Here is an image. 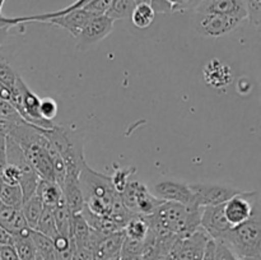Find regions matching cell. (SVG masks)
<instances>
[{"instance_id":"1","label":"cell","mask_w":261,"mask_h":260,"mask_svg":"<svg viewBox=\"0 0 261 260\" xmlns=\"http://www.w3.org/2000/svg\"><path fill=\"white\" fill-rule=\"evenodd\" d=\"M200 206H188L173 201H165L154 213L145 218L150 232L157 237L166 235L185 237L200 228Z\"/></svg>"},{"instance_id":"2","label":"cell","mask_w":261,"mask_h":260,"mask_svg":"<svg viewBox=\"0 0 261 260\" xmlns=\"http://www.w3.org/2000/svg\"><path fill=\"white\" fill-rule=\"evenodd\" d=\"M7 137H9L19 145L38 177L43 180L55 181L53 165H51L50 157L46 149L47 139L43 134V129L27 124L24 121L13 126Z\"/></svg>"},{"instance_id":"3","label":"cell","mask_w":261,"mask_h":260,"mask_svg":"<svg viewBox=\"0 0 261 260\" xmlns=\"http://www.w3.org/2000/svg\"><path fill=\"white\" fill-rule=\"evenodd\" d=\"M216 240L223 241L239 259L261 260V211L255 209L244 223L232 227Z\"/></svg>"},{"instance_id":"4","label":"cell","mask_w":261,"mask_h":260,"mask_svg":"<svg viewBox=\"0 0 261 260\" xmlns=\"http://www.w3.org/2000/svg\"><path fill=\"white\" fill-rule=\"evenodd\" d=\"M40 99V97L33 93L23 79L18 75L14 87L12 88L9 102L27 124L35 125L41 129H51L55 126V124L41 116Z\"/></svg>"},{"instance_id":"5","label":"cell","mask_w":261,"mask_h":260,"mask_svg":"<svg viewBox=\"0 0 261 260\" xmlns=\"http://www.w3.org/2000/svg\"><path fill=\"white\" fill-rule=\"evenodd\" d=\"M124 205L133 213L148 217L154 213L165 201L157 198L147 185L138 180H130L121 194Z\"/></svg>"},{"instance_id":"6","label":"cell","mask_w":261,"mask_h":260,"mask_svg":"<svg viewBox=\"0 0 261 260\" xmlns=\"http://www.w3.org/2000/svg\"><path fill=\"white\" fill-rule=\"evenodd\" d=\"M79 185L84 201L88 199H102L112 204L115 196L117 195L112 186L111 176L94 171L93 168L89 167L87 161L83 163L79 173Z\"/></svg>"},{"instance_id":"7","label":"cell","mask_w":261,"mask_h":260,"mask_svg":"<svg viewBox=\"0 0 261 260\" xmlns=\"http://www.w3.org/2000/svg\"><path fill=\"white\" fill-rule=\"evenodd\" d=\"M209 240V235L201 228L185 237H177L166 260H203Z\"/></svg>"},{"instance_id":"8","label":"cell","mask_w":261,"mask_h":260,"mask_svg":"<svg viewBox=\"0 0 261 260\" xmlns=\"http://www.w3.org/2000/svg\"><path fill=\"white\" fill-rule=\"evenodd\" d=\"M259 206L260 198L257 191H240L223 204L224 216L232 228L246 222Z\"/></svg>"},{"instance_id":"9","label":"cell","mask_w":261,"mask_h":260,"mask_svg":"<svg viewBox=\"0 0 261 260\" xmlns=\"http://www.w3.org/2000/svg\"><path fill=\"white\" fill-rule=\"evenodd\" d=\"M242 18L218 13H198L195 27L204 37H221L236 30L242 23Z\"/></svg>"},{"instance_id":"10","label":"cell","mask_w":261,"mask_h":260,"mask_svg":"<svg viewBox=\"0 0 261 260\" xmlns=\"http://www.w3.org/2000/svg\"><path fill=\"white\" fill-rule=\"evenodd\" d=\"M114 20L105 15H93L81 31L76 37V48L88 50L92 46L101 42L114 30Z\"/></svg>"},{"instance_id":"11","label":"cell","mask_w":261,"mask_h":260,"mask_svg":"<svg viewBox=\"0 0 261 260\" xmlns=\"http://www.w3.org/2000/svg\"><path fill=\"white\" fill-rule=\"evenodd\" d=\"M195 204L200 208L206 205H218L224 204L227 200L240 193L241 190L231 188L227 185H217V184H190Z\"/></svg>"},{"instance_id":"12","label":"cell","mask_w":261,"mask_h":260,"mask_svg":"<svg viewBox=\"0 0 261 260\" xmlns=\"http://www.w3.org/2000/svg\"><path fill=\"white\" fill-rule=\"evenodd\" d=\"M153 194L163 201H173L188 206H198L195 204L193 191L185 183L175 180L160 181L153 186Z\"/></svg>"},{"instance_id":"13","label":"cell","mask_w":261,"mask_h":260,"mask_svg":"<svg viewBox=\"0 0 261 260\" xmlns=\"http://www.w3.org/2000/svg\"><path fill=\"white\" fill-rule=\"evenodd\" d=\"M200 228L204 229L213 240L221 237L224 232L231 228L224 216L223 204L206 205L201 208Z\"/></svg>"},{"instance_id":"14","label":"cell","mask_w":261,"mask_h":260,"mask_svg":"<svg viewBox=\"0 0 261 260\" xmlns=\"http://www.w3.org/2000/svg\"><path fill=\"white\" fill-rule=\"evenodd\" d=\"M91 17H93V15H91L84 9H75L71 10V12L69 13H65V14L63 15L50 18L46 23H50V24L64 28V30L68 31L73 37L76 38Z\"/></svg>"},{"instance_id":"15","label":"cell","mask_w":261,"mask_h":260,"mask_svg":"<svg viewBox=\"0 0 261 260\" xmlns=\"http://www.w3.org/2000/svg\"><path fill=\"white\" fill-rule=\"evenodd\" d=\"M196 13H218L246 19L244 0H206L196 9Z\"/></svg>"},{"instance_id":"16","label":"cell","mask_w":261,"mask_h":260,"mask_svg":"<svg viewBox=\"0 0 261 260\" xmlns=\"http://www.w3.org/2000/svg\"><path fill=\"white\" fill-rule=\"evenodd\" d=\"M204 79L206 83L214 88H223L227 87L233 79L232 70L229 66L219 61L218 59H213L209 61L203 69Z\"/></svg>"},{"instance_id":"17","label":"cell","mask_w":261,"mask_h":260,"mask_svg":"<svg viewBox=\"0 0 261 260\" xmlns=\"http://www.w3.org/2000/svg\"><path fill=\"white\" fill-rule=\"evenodd\" d=\"M0 226L9 232L12 236L23 233V232L31 229L28 227L27 221L23 216L22 208H14V206H0Z\"/></svg>"},{"instance_id":"18","label":"cell","mask_w":261,"mask_h":260,"mask_svg":"<svg viewBox=\"0 0 261 260\" xmlns=\"http://www.w3.org/2000/svg\"><path fill=\"white\" fill-rule=\"evenodd\" d=\"M124 239V229H120V231H116L114 233H110L107 236H105L93 251L96 260H101L105 259V257L112 256V255L120 254Z\"/></svg>"},{"instance_id":"19","label":"cell","mask_w":261,"mask_h":260,"mask_svg":"<svg viewBox=\"0 0 261 260\" xmlns=\"http://www.w3.org/2000/svg\"><path fill=\"white\" fill-rule=\"evenodd\" d=\"M36 194L40 196L43 206H51V208H55L64 199L63 190L60 186L55 181L43 180V178H40L38 181Z\"/></svg>"},{"instance_id":"20","label":"cell","mask_w":261,"mask_h":260,"mask_svg":"<svg viewBox=\"0 0 261 260\" xmlns=\"http://www.w3.org/2000/svg\"><path fill=\"white\" fill-rule=\"evenodd\" d=\"M91 235V227L88 226L81 212L73 213L71 221V241L75 247H87L88 249V240Z\"/></svg>"},{"instance_id":"21","label":"cell","mask_w":261,"mask_h":260,"mask_svg":"<svg viewBox=\"0 0 261 260\" xmlns=\"http://www.w3.org/2000/svg\"><path fill=\"white\" fill-rule=\"evenodd\" d=\"M54 218H55L56 229L59 235L70 239L71 236V221H73V212L66 204L65 199L60 201L54 208Z\"/></svg>"},{"instance_id":"22","label":"cell","mask_w":261,"mask_h":260,"mask_svg":"<svg viewBox=\"0 0 261 260\" xmlns=\"http://www.w3.org/2000/svg\"><path fill=\"white\" fill-rule=\"evenodd\" d=\"M31 229L12 236V245L19 260H35L36 257V249L31 237Z\"/></svg>"},{"instance_id":"23","label":"cell","mask_w":261,"mask_h":260,"mask_svg":"<svg viewBox=\"0 0 261 260\" xmlns=\"http://www.w3.org/2000/svg\"><path fill=\"white\" fill-rule=\"evenodd\" d=\"M31 237L36 249L35 260H55V247L50 237L36 229H31Z\"/></svg>"},{"instance_id":"24","label":"cell","mask_w":261,"mask_h":260,"mask_svg":"<svg viewBox=\"0 0 261 260\" xmlns=\"http://www.w3.org/2000/svg\"><path fill=\"white\" fill-rule=\"evenodd\" d=\"M42 211H43V204L42 201H41L40 196H38L36 193L33 194L32 196H30L27 200L23 201L22 212L30 228L32 229L36 228L38 219H40L41 214H42Z\"/></svg>"},{"instance_id":"25","label":"cell","mask_w":261,"mask_h":260,"mask_svg":"<svg viewBox=\"0 0 261 260\" xmlns=\"http://www.w3.org/2000/svg\"><path fill=\"white\" fill-rule=\"evenodd\" d=\"M149 232V224H148L147 218L144 216L135 214L134 217L127 221L124 227V233L126 237L134 240H145Z\"/></svg>"},{"instance_id":"26","label":"cell","mask_w":261,"mask_h":260,"mask_svg":"<svg viewBox=\"0 0 261 260\" xmlns=\"http://www.w3.org/2000/svg\"><path fill=\"white\" fill-rule=\"evenodd\" d=\"M0 203L7 206L22 208L23 195L19 185H10L0 180Z\"/></svg>"},{"instance_id":"27","label":"cell","mask_w":261,"mask_h":260,"mask_svg":"<svg viewBox=\"0 0 261 260\" xmlns=\"http://www.w3.org/2000/svg\"><path fill=\"white\" fill-rule=\"evenodd\" d=\"M130 18H132V22L135 27L145 30L153 23L155 13L149 4H137Z\"/></svg>"},{"instance_id":"28","label":"cell","mask_w":261,"mask_h":260,"mask_svg":"<svg viewBox=\"0 0 261 260\" xmlns=\"http://www.w3.org/2000/svg\"><path fill=\"white\" fill-rule=\"evenodd\" d=\"M35 229L40 232V233L50 237L51 240H54L58 236L59 232L56 229L55 218H54V208H51V206H43L42 214H41Z\"/></svg>"},{"instance_id":"29","label":"cell","mask_w":261,"mask_h":260,"mask_svg":"<svg viewBox=\"0 0 261 260\" xmlns=\"http://www.w3.org/2000/svg\"><path fill=\"white\" fill-rule=\"evenodd\" d=\"M134 0H111L109 10H107L106 15L111 18L112 20H121L130 18L133 10L135 8Z\"/></svg>"},{"instance_id":"30","label":"cell","mask_w":261,"mask_h":260,"mask_svg":"<svg viewBox=\"0 0 261 260\" xmlns=\"http://www.w3.org/2000/svg\"><path fill=\"white\" fill-rule=\"evenodd\" d=\"M0 119L7 122L10 129L20 122H24V120L20 117L17 110L12 106V103L9 101H4V99H0Z\"/></svg>"},{"instance_id":"31","label":"cell","mask_w":261,"mask_h":260,"mask_svg":"<svg viewBox=\"0 0 261 260\" xmlns=\"http://www.w3.org/2000/svg\"><path fill=\"white\" fill-rule=\"evenodd\" d=\"M135 167L130 168H117L115 170V173L111 176V183L114 186L115 191L117 194H121L124 191V189L126 188L127 183L130 181V176H133L135 173Z\"/></svg>"},{"instance_id":"32","label":"cell","mask_w":261,"mask_h":260,"mask_svg":"<svg viewBox=\"0 0 261 260\" xmlns=\"http://www.w3.org/2000/svg\"><path fill=\"white\" fill-rule=\"evenodd\" d=\"M246 18L254 27L259 28L261 22V0H244Z\"/></svg>"},{"instance_id":"33","label":"cell","mask_w":261,"mask_h":260,"mask_svg":"<svg viewBox=\"0 0 261 260\" xmlns=\"http://www.w3.org/2000/svg\"><path fill=\"white\" fill-rule=\"evenodd\" d=\"M17 78L18 74L13 70L9 63L3 56H0V83L12 89L14 87Z\"/></svg>"},{"instance_id":"34","label":"cell","mask_w":261,"mask_h":260,"mask_svg":"<svg viewBox=\"0 0 261 260\" xmlns=\"http://www.w3.org/2000/svg\"><path fill=\"white\" fill-rule=\"evenodd\" d=\"M145 247V240H134L125 236L120 255H142Z\"/></svg>"},{"instance_id":"35","label":"cell","mask_w":261,"mask_h":260,"mask_svg":"<svg viewBox=\"0 0 261 260\" xmlns=\"http://www.w3.org/2000/svg\"><path fill=\"white\" fill-rule=\"evenodd\" d=\"M40 114L43 119L53 121L58 115V103L51 97H45L40 99Z\"/></svg>"},{"instance_id":"36","label":"cell","mask_w":261,"mask_h":260,"mask_svg":"<svg viewBox=\"0 0 261 260\" xmlns=\"http://www.w3.org/2000/svg\"><path fill=\"white\" fill-rule=\"evenodd\" d=\"M213 260H240L233 251L221 240H214Z\"/></svg>"},{"instance_id":"37","label":"cell","mask_w":261,"mask_h":260,"mask_svg":"<svg viewBox=\"0 0 261 260\" xmlns=\"http://www.w3.org/2000/svg\"><path fill=\"white\" fill-rule=\"evenodd\" d=\"M111 0H91L82 9L88 12L91 15H105L109 10Z\"/></svg>"},{"instance_id":"38","label":"cell","mask_w":261,"mask_h":260,"mask_svg":"<svg viewBox=\"0 0 261 260\" xmlns=\"http://www.w3.org/2000/svg\"><path fill=\"white\" fill-rule=\"evenodd\" d=\"M149 5L154 13H161V14H170L172 13V5L170 0H149Z\"/></svg>"},{"instance_id":"39","label":"cell","mask_w":261,"mask_h":260,"mask_svg":"<svg viewBox=\"0 0 261 260\" xmlns=\"http://www.w3.org/2000/svg\"><path fill=\"white\" fill-rule=\"evenodd\" d=\"M7 135L0 134V180L7 167Z\"/></svg>"},{"instance_id":"40","label":"cell","mask_w":261,"mask_h":260,"mask_svg":"<svg viewBox=\"0 0 261 260\" xmlns=\"http://www.w3.org/2000/svg\"><path fill=\"white\" fill-rule=\"evenodd\" d=\"M0 260H19L12 244L0 245Z\"/></svg>"},{"instance_id":"41","label":"cell","mask_w":261,"mask_h":260,"mask_svg":"<svg viewBox=\"0 0 261 260\" xmlns=\"http://www.w3.org/2000/svg\"><path fill=\"white\" fill-rule=\"evenodd\" d=\"M170 3L172 5V13L184 12L185 10L186 0H170Z\"/></svg>"},{"instance_id":"42","label":"cell","mask_w":261,"mask_h":260,"mask_svg":"<svg viewBox=\"0 0 261 260\" xmlns=\"http://www.w3.org/2000/svg\"><path fill=\"white\" fill-rule=\"evenodd\" d=\"M12 244V235L0 226V245Z\"/></svg>"},{"instance_id":"43","label":"cell","mask_w":261,"mask_h":260,"mask_svg":"<svg viewBox=\"0 0 261 260\" xmlns=\"http://www.w3.org/2000/svg\"><path fill=\"white\" fill-rule=\"evenodd\" d=\"M205 2L206 0H186L185 10H188V9L196 10L201 4H203V3H205Z\"/></svg>"},{"instance_id":"44","label":"cell","mask_w":261,"mask_h":260,"mask_svg":"<svg viewBox=\"0 0 261 260\" xmlns=\"http://www.w3.org/2000/svg\"><path fill=\"white\" fill-rule=\"evenodd\" d=\"M120 260H144L142 255H120Z\"/></svg>"},{"instance_id":"45","label":"cell","mask_w":261,"mask_h":260,"mask_svg":"<svg viewBox=\"0 0 261 260\" xmlns=\"http://www.w3.org/2000/svg\"><path fill=\"white\" fill-rule=\"evenodd\" d=\"M9 28H0V47H2L3 42L5 41V38L9 35Z\"/></svg>"},{"instance_id":"46","label":"cell","mask_w":261,"mask_h":260,"mask_svg":"<svg viewBox=\"0 0 261 260\" xmlns=\"http://www.w3.org/2000/svg\"><path fill=\"white\" fill-rule=\"evenodd\" d=\"M101 260H120V254H117V255H112V256L105 257V259H101Z\"/></svg>"},{"instance_id":"47","label":"cell","mask_w":261,"mask_h":260,"mask_svg":"<svg viewBox=\"0 0 261 260\" xmlns=\"http://www.w3.org/2000/svg\"><path fill=\"white\" fill-rule=\"evenodd\" d=\"M135 4H149V0H134Z\"/></svg>"},{"instance_id":"48","label":"cell","mask_w":261,"mask_h":260,"mask_svg":"<svg viewBox=\"0 0 261 260\" xmlns=\"http://www.w3.org/2000/svg\"><path fill=\"white\" fill-rule=\"evenodd\" d=\"M5 0H0V17L3 15V5H4Z\"/></svg>"},{"instance_id":"49","label":"cell","mask_w":261,"mask_h":260,"mask_svg":"<svg viewBox=\"0 0 261 260\" xmlns=\"http://www.w3.org/2000/svg\"><path fill=\"white\" fill-rule=\"evenodd\" d=\"M240 260H249V259H240Z\"/></svg>"},{"instance_id":"50","label":"cell","mask_w":261,"mask_h":260,"mask_svg":"<svg viewBox=\"0 0 261 260\" xmlns=\"http://www.w3.org/2000/svg\"><path fill=\"white\" fill-rule=\"evenodd\" d=\"M2 205H3V204H2V203H0V206H2Z\"/></svg>"}]
</instances>
